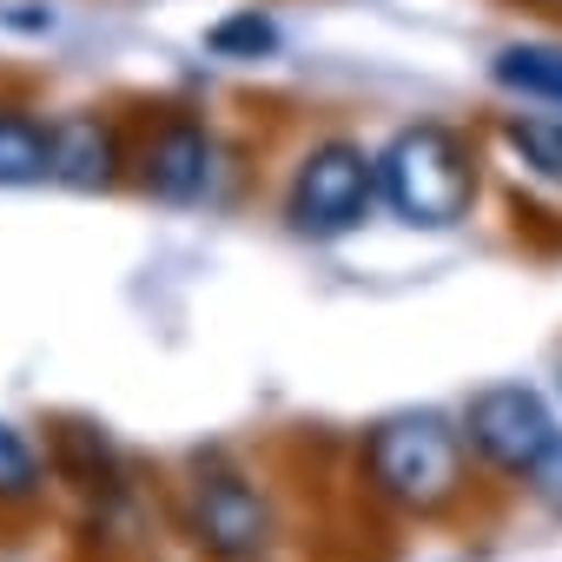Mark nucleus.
I'll return each mask as SVG.
<instances>
[{
  "mask_svg": "<svg viewBox=\"0 0 562 562\" xmlns=\"http://www.w3.org/2000/svg\"><path fill=\"white\" fill-rule=\"evenodd\" d=\"M371 192H378V159L351 139H325L305 153V166L292 172V225L312 232V238H338L351 225H364L371 212Z\"/></svg>",
  "mask_w": 562,
  "mask_h": 562,
  "instance_id": "4",
  "label": "nucleus"
},
{
  "mask_svg": "<svg viewBox=\"0 0 562 562\" xmlns=\"http://www.w3.org/2000/svg\"><path fill=\"white\" fill-rule=\"evenodd\" d=\"M54 179V126L27 113H0V186H41Z\"/></svg>",
  "mask_w": 562,
  "mask_h": 562,
  "instance_id": "9",
  "label": "nucleus"
},
{
  "mask_svg": "<svg viewBox=\"0 0 562 562\" xmlns=\"http://www.w3.org/2000/svg\"><path fill=\"white\" fill-rule=\"evenodd\" d=\"M503 139L536 179L562 186V120H503Z\"/></svg>",
  "mask_w": 562,
  "mask_h": 562,
  "instance_id": "11",
  "label": "nucleus"
},
{
  "mask_svg": "<svg viewBox=\"0 0 562 562\" xmlns=\"http://www.w3.org/2000/svg\"><path fill=\"white\" fill-rule=\"evenodd\" d=\"M47 470H41V450L27 443V430L0 424V509H27L41 496Z\"/></svg>",
  "mask_w": 562,
  "mask_h": 562,
  "instance_id": "10",
  "label": "nucleus"
},
{
  "mask_svg": "<svg viewBox=\"0 0 562 562\" xmlns=\"http://www.w3.org/2000/svg\"><path fill=\"white\" fill-rule=\"evenodd\" d=\"M54 179L93 192L113 179V133L93 120V113H67L54 120Z\"/></svg>",
  "mask_w": 562,
  "mask_h": 562,
  "instance_id": "7",
  "label": "nucleus"
},
{
  "mask_svg": "<svg viewBox=\"0 0 562 562\" xmlns=\"http://www.w3.org/2000/svg\"><path fill=\"white\" fill-rule=\"evenodd\" d=\"M212 47L218 54H265L271 47V21H258V14H238V21H225V27H212Z\"/></svg>",
  "mask_w": 562,
  "mask_h": 562,
  "instance_id": "12",
  "label": "nucleus"
},
{
  "mask_svg": "<svg viewBox=\"0 0 562 562\" xmlns=\"http://www.w3.org/2000/svg\"><path fill=\"white\" fill-rule=\"evenodd\" d=\"M364 476L397 509H443L463 490V424L437 411H397L364 437Z\"/></svg>",
  "mask_w": 562,
  "mask_h": 562,
  "instance_id": "1",
  "label": "nucleus"
},
{
  "mask_svg": "<svg viewBox=\"0 0 562 562\" xmlns=\"http://www.w3.org/2000/svg\"><path fill=\"white\" fill-rule=\"evenodd\" d=\"M378 186H384V199L397 205V218L443 232V225L470 218V205H476V159H470V146H463L450 126L424 120V126H404V133L384 146Z\"/></svg>",
  "mask_w": 562,
  "mask_h": 562,
  "instance_id": "2",
  "label": "nucleus"
},
{
  "mask_svg": "<svg viewBox=\"0 0 562 562\" xmlns=\"http://www.w3.org/2000/svg\"><path fill=\"white\" fill-rule=\"evenodd\" d=\"M139 179L153 199L166 205H199L218 179V146L199 120H166L153 139H146V159H139Z\"/></svg>",
  "mask_w": 562,
  "mask_h": 562,
  "instance_id": "6",
  "label": "nucleus"
},
{
  "mask_svg": "<svg viewBox=\"0 0 562 562\" xmlns=\"http://www.w3.org/2000/svg\"><path fill=\"white\" fill-rule=\"evenodd\" d=\"M555 437H562V430H555L549 404H542L529 384H490V391H476L470 411H463V443H470L490 470H503V476H529L536 457H542Z\"/></svg>",
  "mask_w": 562,
  "mask_h": 562,
  "instance_id": "5",
  "label": "nucleus"
},
{
  "mask_svg": "<svg viewBox=\"0 0 562 562\" xmlns=\"http://www.w3.org/2000/svg\"><path fill=\"white\" fill-rule=\"evenodd\" d=\"M490 80L516 100H536V106H562V47L549 41H516L490 60Z\"/></svg>",
  "mask_w": 562,
  "mask_h": 562,
  "instance_id": "8",
  "label": "nucleus"
},
{
  "mask_svg": "<svg viewBox=\"0 0 562 562\" xmlns=\"http://www.w3.org/2000/svg\"><path fill=\"white\" fill-rule=\"evenodd\" d=\"M522 483H529V496H536L549 516H562V437H555V443L536 457V470H529Z\"/></svg>",
  "mask_w": 562,
  "mask_h": 562,
  "instance_id": "13",
  "label": "nucleus"
},
{
  "mask_svg": "<svg viewBox=\"0 0 562 562\" xmlns=\"http://www.w3.org/2000/svg\"><path fill=\"white\" fill-rule=\"evenodd\" d=\"M186 529L212 562H258L271 549V509H265L258 483L218 457L199 463L186 483Z\"/></svg>",
  "mask_w": 562,
  "mask_h": 562,
  "instance_id": "3",
  "label": "nucleus"
},
{
  "mask_svg": "<svg viewBox=\"0 0 562 562\" xmlns=\"http://www.w3.org/2000/svg\"><path fill=\"white\" fill-rule=\"evenodd\" d=\"M549 8H562V0H549Z\"/></svg>",
  "mask_w": 562,
  "mask_h": 562,
  "instance_id": "14",
  "label": "nucleus"
}]
</instances>
